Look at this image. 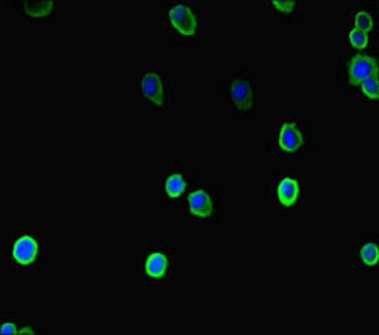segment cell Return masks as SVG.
<instances>
[{
  "label": "cell",
  "mask_w": 379,
  "mask_h": 335,
  "mask_svg": "<svg viewBox=\"0 0 379 335\" xmlns=\"http://www.w3.org/2000/svg\"><path fill=\"white\" fill-rule=\"evenodd\" d=\"M166 28L179 39H194L198 32V18L192 4L178 2L166 9Z\"/></svg>",
  "instance_id": "6da1fadb"
},
{
  "label": "cell",
  "mask_w": 379,
  "mask_h": 335,
  "mask_svg": "<svg viewBox=\"0 0 379 335\" xmlns=\"http://www.w3.org/2000/svg\"><path fill=\"white\" fill-rule=\"evenodd\" d=\"M45 251L44 238L39 234L22 232L15 236L12 241V258L13 263L20 267L35 266L42 260Z\"/></svg>",
  "instance_id": "7a4b0ae2"
},
{
  "label": "cell",
  "mask_w": 379,
  "mask_h": 335,
  "mask_svg": "<svg viewBox=\"0 0 379 335\" xmlns=\"http://www.w3.org/2000/svg\"><path fill=\"white\" fill-rule=\"evenodd\" d=\"M227 98L240 113H253L254 80L250 75H235L227 83Z\"/></svg>",
  "instance_id": "3957f363"
},
{
  "label": "cell",
  "mask_w": 379,
  "mask_h": 335,
  "mask_svg": "<svg viewBox=\"0 0 379 335\" xmlns=\"http://www.w3.org/2000/svg\"><path fill=\"white\" fill-rule=\"evenodd\" d=\"M306 146V137L302 127L295 119H283L278 132V147L282 156L295 157Z\"/></svg>",
  "instance_id": "277c9868"
},
{
  "label": "cell",
  "mask_w": 379,
  "mask_h": 335,
  "mask_svg": "<svg viewBox=\"0 0 379 335\" xmlns=\"http://www.w3.org/2000/svg\"><path fill=\"white\" fill-rule=\"evenodd\" d=\"M139 93L147 103L157 109H163L169 101V87L166 84L160 71H146L139 79Z\"/></svg>",
  "instance_id": "5b68a950"
},
{
  "label": "cell",
  "mask_w": 379,
  "mask_h": 335,
  "mask_svg": "<svg viewBox=\"0 0 379 335\" xmlns=\"http://www.w3.org/2000/svg\"><path fill=\"white\" fill-rule=\"evenodd\" d=\"M143 270L150 279H164L172 270V254L166 250L146 251L143 254Z\"/></svg>",
  "instance_id": "8992f818"
},
{
  "label": "cell",
  "mask_w": 379,
  "mask_h": 335,
  "mask_svg": "<svg viewBox=\"0 0 379 335\" xmlns=\"http://www.w3.org/2000/svg\"><path fill=\"white\" fill-rule=\"evenodd\" d=\"M187 209H189V215H192L194 218L209 220L214 217V213L217 210V203H216L214 196L209 194V190L201 187L189 195Z\"/></svg>",
  "instance_id": "52a82bcc"
},
{
  "label": "cell",
  "mask_w": 379,
  "mask_h": 335,
  "mask_svg": "<svg viewBox=\"0 0 379 335\" xmlns=\"http://www.w3.org/2000/svg\"><path fill=\"white\" fill-rule=\"evenodd\" d=\"M347 77L353 86L362 84L366 79L378 77L376 60L369 56H358L352 58L347 65Z\"/></svg>",
  "instance_id": "ba28073f"
},
{
  "label": "cell",
  "mask_w": 379,
  "mask_h": 335,
  "mask_svg": "<svg viewBox=\"0 0 379 335\" xmlns=\"http://www.w3.org/2000/svg\"><path fill=\"white\" fill-rule=\"evenodd\" d=\"M275 195H276L278 202L282 206H285V208L294 206L299 201V182H298V179L292 177V176L282 177L276 184Z\"/></svg>",
  "instance_id": "9c48e42d"
},
{
  "label": "cell",
  "mask_w": 379,
  "mask_h": 335,
  "mask_svg": "<svg viewBox=\"0 0 379 335\" xmlns=\"http://www.w3.org/2000/svg\"><path fill=\"white\" fill-rule=\"evenodd\" d=\"M22 12L27 20H50L57 15L56 2H23Z\"/></svg>",
  "instance_id": "30bf717a"
},
{
  "label": "cell",
  "mask_w": 379,
  "mask_h": 335,
  "mask_svg": "<svg viewBox=\"0 0 379 335\" xmlns=\"http://www.w3.org/2000/svg\"><path fill=\"white\" fill-rule=\"evenodd\" d=\"M189 184L186 182V177L180 173H170L164 179V195L169 201H178L182 196H185Z\"/></svg>",
  "instance_id": "8fae6325"
},
{
  "label": "cell",
  "mask_w": 379,
  "mask_h": 335,
  "mask_svg": "<svg viewBox=\"0 0 379 335\" xmlns=\"http://www.w3.org/2000/svg\"><path fill=\"white\" fill-rule=\"evenodd\" d=\"M353 23H354V30L364 32V34H369L373 30V19L369 13L366 12H358L354 13L353 16Z\"/></svg>",
  "instance_id": "7c38bea8"
},
{
  "label": "cell",
  "mask_w": 379,
  "mask_h": 335,
  "mask_svg": "<svg viewBox=\"0 0 379 335\" xmlns=\"http://www.w3.org/2000/svg\"><path fill=\"white\" fill-rule=\"evenodd\" d=\"M269 8L280 15L294 18L295 12H299V2H282V0H278V2H269Z\"/></svg>",
  "instance_id": "4fadbf2b"
},
{
  "label": "cell",
  "mask_w": 379,
  "mask_h": 335,
  "mask_svg": "<svg viewBox=\"0 0 379 335\" xmlns=\"http://www.w3.org/2000/svg\"><path fill=\"white\" fill-rule=\"evenodd\" d=\"M378 257H379V253H378V244L376 243H368L362 247L361 250V258H362V263L366 266H375L378 265Z\"/></svg>",
  "instance_id": "5bb4252c"
},
{
  "label": "cell",
  "mask_w": 379,
  "mask_h": 335,
  "mask_svg": "<svg viewBox=\"0 0 379 335\" xmlns=\"http://www.w3.org/2000/svg\"><path fill=\"white\" fill-rule=\"evenodd\" d=\"M22 317H6L0 325V332L2 334H19L22 325Z\"/></svg>",
  "instance_id": "9a60e30c"
},
{
  "label": "cell",
  "mask_w": 379,
  "mask_h": 335,
  "mask_svg": "<svg viewBox=\"0 0 379 335\" xmlns=\"http://www.w3.org/2000/svg\"><path fill=\"white\" fill-rule=\"evenodd\" d=\"M349 39H350V44L354 46V48H359V50H364V48L368 46V42H369V38L366 34L364 32H359L356 30H352L350 34H349Z\"/></svg>",
  "instance_id": "2e32d148"
},
{
  "label": "cell",
  "mask_w": 379,
  "mask_h": 335,
  "mask_svg": "<svg viewBox=\"0 0 379 335\" xmlns=\"http://www.w3.org/2000/svg\"><path fill=\"white\" fill-rule=\"evenodd\" d=\"M362 91L368 96L369 99L372 101H376L378 99V77H371V79H366L364 83H362Z\"/></svg>",
  "instance_id": "e0dca14e"
}]
</instances>
